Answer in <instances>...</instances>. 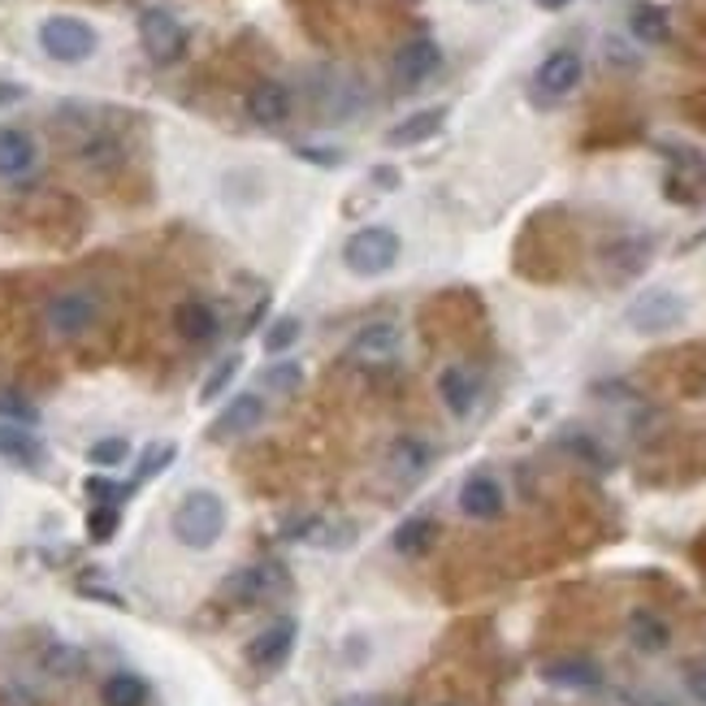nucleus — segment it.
<instances>
[{"label":"nucleus","mask_w":706,"mask_h":706,"mask_svg":"<svg viewBox=\"0 0 706 706\" xmlns=\"http://www.w3.org/2000/svg\"><path fill=\"white\" fill-rule=\"evenodd\" d=\"M438 395H442V404H446L451 417H468L473 404H477V377H473L468 368L451 364V368L438 373Z\"/></svg>","instance_id":"obj_15"},{"label":"nucleus","mask_w":706,"mask_h":706,"mask_svg":"<svg viewBox=\"0 0 706 706\" xmlns=\"http://www.w3.org/2000/svg\"><path fill=\"white\" fill-rule=\"evenodd\" d=\"M225 594H230L234 603H256V598H265V594H269V567H243V572H234V576L225 581Z\"/></svg>","instance_id":"obj_25"},{"label":"nucleus","mask_w":706,"mask_h":706,"mask_svg":"<svg viewBox=\"0 0 706 706\" xmlns=\"http://www.w3.org/2000/svg\"><path fill=\"white\" fill-rule=\"evenodd\" d=\"M126 455H131V442H126V438H100V442H91V451H87V460H91L96 468H118V464H126Z\"/></svg>","instance_id":"obj_26"},{"label":"nucleus","mask_w":706,"mask_h":706,"mask_svg":"<svg viewBox=\"0 0 706 706\" xmlns=\"http://www.w3.org/2000/svg\"><path fill=\"white\" fill-rule=\"evenodd\" d=\"M433 542H438V525H433L429 516H408V520L395 529V551H399V555H424Z\"/></svg>","instance_id":"obj_23"},{"label":"nucleus","mask_w":706,"mask_h":706,"mask_svg":"<svg viewBox=\"0 0 706 706\" xmlns=\"http://www.w3.org/2000/svg\"><path fill=\"white\" fill-rule=\"evenodd\" d=\"M234 373H239V355H230V360H221V364L212 368V377H209V382L200 386V399H205V404H212V399H221V395H225V386L234 382Z\"/></svg>","instance_id":"obj_30"},{"label":"nucleus","mask_w":706,"mask_h":706,"mask_svg":"<svg viewBox=\"0 0 706 706\" xmlns=\"http://www.w3.org/2000/svg\"><path fill=\"white\" fill-rule=\"evenodd\" d=\"M0 417H9L13 424H35V408L22 399V395H13V390H0Z\"/></svg>","instance_id":"obj_31"},{"label":"nucleus","mask_w":706,"mask_h":706,"mask_svg":"<svg viewBox=\"0 0 706 706\" xmlns=\"http://www.w3.org/2000/svg\"><path fill=\"white\" fill-rule=\"evenodd\" d=\"M581 78H585V62L572 53V48H560V53H551L538 74H533V82H538V91L542 96H551V100H560L567 91H576L581 87Z\"/></svg>","instance_id":"obj_9"},{"label":"nucleus","mask_w":706,"mask_h":706,"mask_svg":"<svg viewBox=\"0 0 706 706\" xmlns=\"http://www.w3.org/2000/svg\"><path fill=\"white\" fill-rule=\"evenodd\" d=\"M685 312L690 308H685V299L676 290L654 286V290H641L633 304L625 308V321L637 334H668V330H676L685 321Z\"/></svg>","instance_id":"obj_4"},{"label":"nucleus","mask_w":706,"mask_h":706,"mask_svg":"<svg viewBox=\"0 0 706 706\" xmlns=\"http://www.w3.org/2000/svg\"><path fill=\"white\" fill-rule=\"evenodd\" d=\"M265 421V399L261 395H234L221 412H217V421L209 424V438H243V433H252V429H261Z\"/></svg>","instance_id":"obj_10"},{"label":"nucleus","mask_w":706,"mask_h":706,"mask_svg":"<svg viewBox=\"0 0 706 706\" xmlns=\"http://www.w3.org/2000/svg\"><path fill=\"white\" fill-rule=\"evenodd\" d=\"M295 637H299V625H295L290 616H283V620L265 625V633L252 637V646H247V659H252L256 668L274 672V668H283L286 659H290V650H295Z\"/></svg>","instance_id":"obj_8"},{"label":"nucleus","mask_w":706,"mask_h":706,"mask_svg":"<svg viewBox=\"0 0 706 706\" xmlns=\"http://www.w3.org/2000/svg\"><path fill=\"white\" fill-rule=\"evenodd\" d=\"M40 48H44V57H53L62 66H78V62H87L100 48V35H96L91 22L70 18V13H57V18L40 22Z\"/></svg>","instance_id":"obj_3"},{"label":"nucleus","mask_w":706,"mask_h":706,"mask_svg":"<svg viewBox=\"0 0 706 706\" xmlns=\"http://www.w3.org/2000/svg\"><path fill=\"white\" fill-rule=\"evenodd\" d=\"M140 44L152 62L169 66V62H178V57H183V48H187V31H183V22H178L169 9H143L140 13Z\"/></svg>","instance_id":"obj_5"},{"label":"nucleus","mask_w":706,"mask_h":706,"mask_svg":"<svg viewBox=\"0 0 706 706\" xmlns=\"http://www.w3.org/2000/svg\"><path fill=\"white\" fill-rule=\"evenodd\" d=\"M399 252H404V243L390 225H364L343 243V265L355 278H382V274L395 269Z\"/></svg>","instance_id":"obj_2"},{"label":"nucleus","mask_w":706,"mask_h":706,"mask_svg":"<svg viewBox=\"0 0 706 706\" xmlns=\"http://www.w3.org/2000/svg\"><path fill=\"white\" fill-rule=\"evenodd\" d=\"M685 690L706 706V663H694V668L685 672Z\"/></svg>","instance_id":"obj_33"},{"label":"nucleus","mask_w":706,"mask_h":706,"mask_svg":"<svg viewBox=\"0 0 706 706\" xmlns=\"http://www.w3.org/2000/svg\"><path fill=\"white\" fill-rule=\"evenodd\" d=\"M533 4H538V9H547V13H555V9H567L572 0H533Z\"/></svg>","instance_id":"obj_36"},{"label":"nucleus","mask_w":706,"mask_h":706,"mask_svg":"<svg viewBox=\"0 0 706 706\" xmlns=\"http://www.w3.org/2000/svg\"><path fill=\"white\" fill-rule=\"evenodd\" d=\"M299 386H304V368H299L295 360H278V364L265 368V390L290 395V390H299Z\"/></svg>","instance_id":"obj_27"},{"label":"nucleus","mask_w":706,"mask_h":706,"mask_svg":"<svg viewBox=\"0 0 706 706\" xmlns=\"http://www.w3.org/2000/svg\"><path fill=\"white\" fill-rule=\"evenodd\" d=\"M299 156H312L317 165H339V152H326V147H299Z\"/></svg>","instance_id":"obj_34"},{"label":"nucleus","mask_w":706,"mask_h":706,"mask_svg":"<svg viewBox=\"0 0 706 706\" xmlns=\"http://www.w3.org/2000/svg\"><path fill=\"white\" fill-rule=\"evenodd\" d=\"M542 681L560 685V690H598L603 685V668L594 659H585V654H564V659L542 663Z\"/></svg>","instance_id":"obj_11"},{"label":"nucleus","mask_w":706,"mask_h":706,"mask_svg":"<svg viewBox=\"0 0 706 706\" xmlns=\"http://www.w3.org/2000/svg\"><path fill=\"white\" fill-rule=\"evenodd\" d=\"M100 703L104 706H147V681L135 672H113L100 685Z\"/></svg>","instance_id":"obj_21"},{"label":"nucleus","mask_w":706,"mask_h":706,"mask_svg":"<svg viewBox=\"0 0 706 706\" xmlns=\"http://www.w3.org/2000/svg\"><path fill=\"white\" fill-rule=\"evenodd\" d=\"M629 26H633V35L641 40V44H668V40H672L668 9H659V4H637Z\"/></svg>","instance_id":"obj_24"},{"label":"nucleus","mask_w":706,"mask_h":706,"mask_svg":"<svg viewBox=\"0 0 706 706\" xmlns=\"http://www.w3.org/2000/svg\"><path fill=\"white\" fill-rule=\"evenodd\" d=\"M442 706H455V703H442Z\"/></svg>","instance_id":"obj_38"},{"label":"nucleus","mask_w":706,"mask_h":706,"mask_svg":"<svg viewBox=\"0 0 706 706\" xmlns=\"http://www.w3.org/2000/svg\"><path fill=\"white\" fill-rule=\"evenodd\" d=\"M174 330H178L187 343L205 348V343H212V339H217L221 321H217V312H212L205 299H183V304L174 308Z\"/></svg>","instance_id":"obj_14"},{"label":"nucleus","mask_w":706,"mask_h":706,"mask_svg":"<svg viewBox=\"0 0 706 706\" xmlns=\"http://www.w3.org/2000/svg\"><path fill=\"white\" fill-rule=\"evenodd\" d=\"M299 334H304L299 317H278V321L265 330V352H286V348H295Z\"/></svg>","instance_id":"obj_28"},{"label":"nucleus","mask_w":706,"mask_h":706,"mask_svg":"<svg viewBox=\"0 0 706 706\" xmlns=\"http://www.w3.org/2000/svg\"><path fill=\"white\" fill-rule=\"evenodd\" d=\"M399 343H404V334H399L395 321H368L352 339V352L364 355V360H382V355L399 352Z\"/></svg>","instance_id":"obj_20"},{"label":"nucleus","mask_w":706,"mask_h":706,"mask_svg":"<svg viewBox=\"0 0 706 706\" xmlns=\"http://www.w3.org/2000/svg\"><path fill=\"white\" fill-rule=\"evenodd\" d=\"M460 511L468 520H498L503 516V486H498L495 477H486V473L468 477L464 490H460Z\"/></svg>","instance_id":"obj_13"},{"label":"nucleus","mask_w":706,"mask_h":706,"mask_svg":"<svg viewBox=\"0 0 706 706\" xmlns=\"http://www.w3.org/2000/svg\"><path fill=\"white\" fill-rule=\"evenodd\" d=\"M87 533H91V542H109V538L118 533V507H113V503L91 507V516H87Z\"/></svg>","instance_id":"obj_29"},{"label":"nucleus","mask_w":706,"mask_h":706,"mask_svg":"<svg viewBox=\"0 0 706 706\" xmlns=\"http://www.w3.org/2000/svg\"><path fill=\"white\" fill-rule=\"evenodd\" d=\"M22 96H26V91H22L18 82H0V104H18Z\"/></svg>","instance_id":"obj_35"},{"label":"nucleus","mask_w":706,"mask_h":706,"mask_svg":"<svg viewBox=\"0 0 706 706\" xmlns=\"http://www.w3.org/2000/svg\"><path fill=\"white\" fill-rule=\"evenodd\" d=\"M247 118L256 122V126H283L286 118H290V91H286L283 82H256L252 91H247Z\"/></svg>","instance_id":"obj_12"},{"label":"nucleus","mask_w":706,"mask_h":706,"mask_svg":"<svg viewBox=\"0 0 706 706\" xmlns=\"http://www.w3.org/2000/svg\"><path fill=\"white\" fill-rule=\"evenodd\" d=\"M174 460V446H152L147 455H143V464H140V477H152L156 468H165Z\"/></svg>","instance_id":"obj_32"},{"label":"nucleus","mask_w":706,"mask_h":706,"mask_svg":"<svg viewBox=\"0 0 706 706\" xmlns=\"http://www.w3.org/2000/svg\"><path fill=\"white\" fill-rule=\"evenodd\" d=\"M442 122H446V109H442V104H438V109H421V113H412V118H404L399 126L386 131V147H417V143H429L442 131Z\"/></svg>","instance_id":"obj_17"},{"label":"nucleus","mask_w":706,"mask_h":706,"mask_svg":"<svg viewBox=\"0 0 706 706\" xmlns=\"http://www.w3.org/2000/svg\"><path fill=\"white\" fill-rule=\"evenodd\" d=\"M442 66V48H438V40H408L399 53H395V78H399V87H421L429 82L433 74Z\"/></svg>","instance_id":"obj_7"},{"label":"nucleus","mask_w":706,"mask_h":706,"mask_svg":"<svg viewBox=\"0 0 706 706\" xmlns=\"http://www.w3.org/2000/svg\"><path fill=\"white\" fill-rule=\"evenodd\" d=\"M0 455L22 464V468H40L44 464V442L22 424H0Z\"/></svg>","instance_id":"obj_18"},{"label":"nucleus","mask_w":706,"mask_h":706,"mask_svg":"<svg viewBox=\"0 0 706 706\" xmlns=\"http://www.w3.org/2000/svg\"><path fill=\"white\" fill-rule=\"evenodd\" d=\"M429 460H433L429 442L412 438V433L395 438L390 451H386V464H390V473H399V477H421L424 468H429Z\"/></svg>","instance_id":"obj_19"},{"label":"nucleus","mask_w":706,"mask_h":706,"mask_svg":"<svg viewBox=\"0 0 706 706\" xmlns=\"http://www.w3.org/2000/svg\"><path fill=\"white\" fill-rule=\"evenodd\" d=\"M96 299L87 295V290H66V295H57L53 304H48V312H44V321H48V330L53 334H62V339H78V334H87L91 326H96Z\"/></svg>","instance_id":"obj_6"},{"label":"nucleus","mask_w":706,"mask_h":706,"mask_svg":"<svg viewBox=\"0 0 706 706\" xmlns=\"http://www.w3.org/2000/svg\"><path fill=\"white\" fill-rule=\"evenodd\" d=\"M629 641H633L637 650H646V654H659V650H668L672 629L654 611H633L629 616Z\"/></svg>","instance_id":"obj_22"},{"label":"nucleus","mask_w":706,"mask_h":706,"mask_svg":"<svg viewBox=\"0 0 706 706\" xmlns=\"http://www.w3.org/2000/svg\"><path fill=\"white\" fill-rule=\"evenodd\" d=\"M35 140L18 126H0V178H22L35 165Z\"/></svg>","instance_id":"obj_16"},{"label":"nucleus","mask_w":706,"mask_h":706,"mask_svg":"<svg viewBox=\"0 0 706 706\" xmlns=\"http://www.w3.org/2000/svg\"><path fill=\"white\" fill-rule=\"evenodd\" d=\"M169 529L187 551H209L225 533V498L217 490H187L169 516Z\"/></svg>","instance_id":"obj_1"},{"label":"nucleus","mask_w":706,"mask_h":706,"mask_svg":"<svg viewBox=\"0 0 706 706\" xmlns=\"http://www.w3.org/2000/svg\"><path fill=\"white\" fill-rule=\"evenodd\" d=\"M473 4H486V0H473Z\"/></svg>","instance_id":"obj_37"}]
</instances>
